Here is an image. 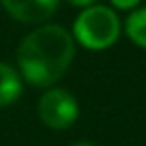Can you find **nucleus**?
I'll use <instances>...</instances> for the list:
<instances>
[{
    "label": "nucleus",
    "mask_w": 146,
    "mask_h": 146,
    "mask_svg": "<svg viewBox=\"0 0 146 146\" xmlns=\"http://www.w3.org/2000/svg\"><path fill=\"white\" fill-rule=\"evenodd\" d=\"M110 2H112V5H114L116 9L129 11V9H135V7L142 2V0H110Z\"/></svg>",
    "instance_id": "0eeeda50"
},
{
    "label": "nucleus",
    "mask_w": 146,
    "mask_h": 146,
    "mask_svg": "<svg viewBox=\"0 0 146 146\" xmlns=\"http://www.w3.org/2000/svg\"><path fill=\"white\" fill-rule=\"evenodd\" d=\"M75 56L73 36L56 24L36 26L17 47L19 75L36 88H52Z\"/></svg>",
    "instance_id": "f257e3e1"
},
{
    "label": "nucleus",
    "mask_w": 146,
    "mask_h": 146,
    "mask_svg": "<svg viewBox=\"0 0 146 146\" xmlns=\"http://www.w3.org/2000/svg\"><path fill=\"white\" fill-rule=\"evenodd\" d=\"M120 19L110 7H86L73 24V39L88 50H108L120 36Z\"/></svg>",
    "instance_id": "f03ea898"
},
{
    "label": "nucleus",
    "mask_w": 146,
    "mask_h": 146,
    "mask_svg": "<svg viewBox=\"0 0 146 146\" xmlns=\"http://www.w3.org/2000/svg\"><path fill=\"white\" fill-rule=\"evenodd\" d=\"M39 118L45 127L54 131H64L69 129L80 116L78 99L64 88H50L39 99Z\"/></svg>",
    "instance_id": "7ed1b4c3"
},
{
    "label": "nucleus",
    "mask_w": 146,
    "mask_h": 146,
    "mask_svg": "<svg viewBox=\"0 0 146 146\" xmlns=\"http://www.w3.org/2000/svg\"><path fill=\"white\" fill-rule=\"evenodd\" d=\"M69 5H73V7H80V9H86V7H92V5H97V0H67Z\"/></svg>",
    "instance_id": "6e6552de"
},
{
    "label": "nucleus",
    "mask_w": 146,
    "mask_h": 146,
    "mask_svg": "<svg viewBox=\"0 0 146 146\" xmlns=\"http://www.w3.org/2000/svg\"><path fill=\"white\" fill-rule=\"evenodd\" d=\"M125 32H127L129 41L137 47L146 50V7L135 9L125 22Z\"/></svg>",
    "instance_id": "423d86ee"
},
{
    "label": "nucleus",
    "mask_w": 146,
    "mask_h": 146,
    "mask_svg": "<svg viewBox=\"0 0 146 146\" xmlns=\"http://www.w3.org/2000/svg\"><path fill=\"white\" fill-rule=\"evenodd\" d=\"M71 146H97V144H92V142H86V140H80V142H75V144H71Z\"/></svg>",
    "instance_id": "1a4fd4ad"
},
{
    "label": "nucleus",
    "mask_w": 146,
    "mask_h": 146,
    "mask_svg": "<svg viewBox=\"0 0 146 146\" xmlns=\"http://www.w3.org/2000/svg\"><path fill=\"white\" fill-rule=\"evenodd\" d=\"M60 0H0L13 19L22 24H43L56 13Z\"/></svg>",
    "instance_id": "20e7f679"
},
{
    "label": "nucleus",
    "mask_w": 146,
    "mask_h": 146,
    "mask_svg": "<svg viewBox=\"0 0 146 146\" xmlns=\"http://www.w3.org/2000/svg\"><path fill=\"white\" fill-rule=\"evenodd\" d=\"M22 97V75L13 67L0 62V108L13 105Z\"/></svg>",
    "instance_id": "39448f33"
}]
</instances>
